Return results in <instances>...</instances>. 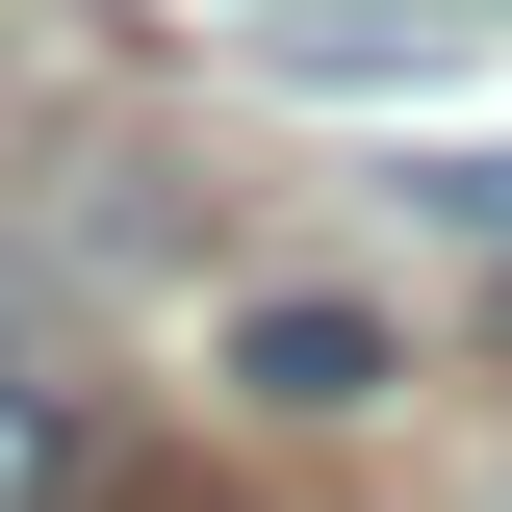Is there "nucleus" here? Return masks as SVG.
<instances>
[{"mask_svg":"<svg viewBox=\"0 0 512 512\" xmlns=\"http://www.w3.org/2000/svg\"><path fill=\"white\" fill-rule=\"evenodd\" d=\"M436 205L487 231V333H512V154H436Z\"/></svg>","mask_w":512,"mask_h":512,"instance_id":"7ed1b4c3","label":"nucleus"},{"mask_svg":"<svg viewBox=\"0 0 512 512\" xmlns=\"http://www.w3.org/2000/svg\"><path fill=\"white\" fill-rule=\"evenodd\" d=\"M77 487V436H52V384H0V512H52Z\"/></svg>","mask_w":512,"mask_h":512,"instance_id":"f03ea898","label":"nucleus"},{"mask_svg":"<svg viewBox=\"0 0 512 512\" xmlns=\"http://www.w3.org/2000/svg\"><path fill=\"white\" fill-rule=\"evenodd\" d=\"M231 384H256V410H359L384 333H359V308H256V333H231Z\"/></svg>","mask_w":512,"mask_h":512,"instance_id":"f257e3e1","label":"nucleus"}]
</instances>
